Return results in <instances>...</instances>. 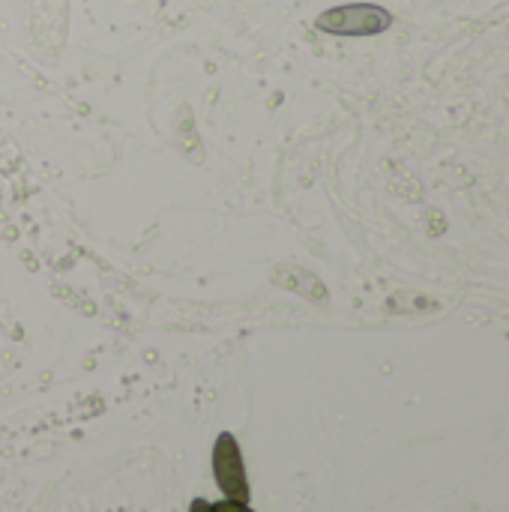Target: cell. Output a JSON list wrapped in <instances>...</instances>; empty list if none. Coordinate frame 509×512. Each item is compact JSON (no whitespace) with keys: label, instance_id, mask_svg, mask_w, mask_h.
Wrapping results in <instances>:
<instances>
[{"label":"cell","instance_id":"2","mask_svg":"<svg viewBox=\"0 0 509 512\" xmlns=\"http://www.w3.org/2000/svg\"><path fill=\"white\" fill-rule=\"evenodd\" d=\"M210 465H213V480H216V489L222 492V498L243 501V504L252 501L243 450H240V444H237V438L231 432H219V438L213 441Z\"/></svg>","mask_w":509,"mask_h":512},{"label":"cell","instance_id":"1","mask_svg":"<svg viewBox=\"0 0 509 512\" xmlns=\"http://www.w3.org/2000/svg\"><path fill=\"white\" fill-rule=\"evenodd\" d=\"M393 24V15L384 6L375 3H348L333 6L324 15H318L315 27L333 36H378Z\"/></svg>","mask_w":509,"mask_h":512},{"label":"cell","instance_id":"3","mask_svg":"<svg viewBox=\"0 0 509 512\" xmlns=\"http://www.w3.org/2000/svg\"><path fill=\"white\" fill-rule=\"evenodd\" d=\"M213 510L216 512H255L249 504H243V501H228V498H222L219 504H213Z\"/></svg>","mask_w":509,"mask_h":512},{"label":"cell","instance_id":"4","mask_svg":"<svg viewBox=\"0 0 509 512\" xmlns=\"http://www.w3.org/2000/svg\"><path fill=\"white\" fill-rule=\"evenodd\" d=\"M189 512H216V510H213V504H210L207 498H195V501L189 504Z\"/></svg>","mask_w":509,"mask_h":512}]
</instances>
